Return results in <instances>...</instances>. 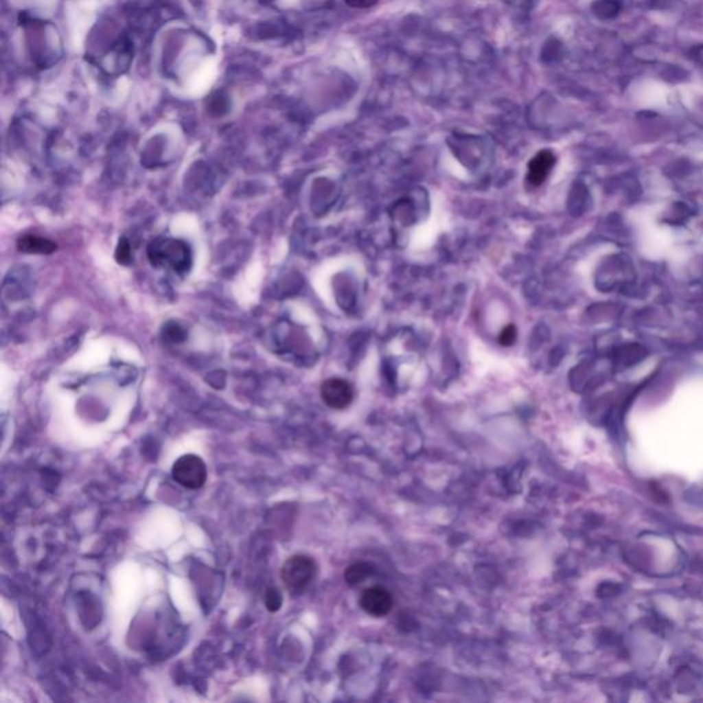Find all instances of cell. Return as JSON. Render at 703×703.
<instances>
[{"label": "cell", "mask_w": 703, "mask_h": 703, "mask_svg": "<svg viewBox=\"0 0 703 703\" xmlns=\"http://www.w3.org/2000/svg\"><path fill=\"white\" fill-rule=\"evenodd\" d=\"M150 261L157 266H172L176 272H185L191 265L188 246L177 239H157L148 247Z\"/></svg>", "instance_id": "7a4b0ae2"}, {"label": "cell", "mask_w": 703, "mask_h": 703, "mask_svg": "<svg viewBox=\"0 0 703 703\" xmlns=\"http://www.w3.org/2000/svg\"><path fill=\"white\" fill-rule=\"evenodd\" d=\"M115 258L119 264H126L130 261V246L125 238L119 239L117 250H115Z\"/></svg>", "instance_id": "7c38bea8"}, {"label": "cell", "mask_w": 703, "mask_h": 703, "mask_svg": "<svg viewBox=\"0 0 703 703\" xmlns=\"http://www.w3.org/2000/svg\"><path fill=\"white\" fill-rule=\"evenodd\" d=\"M555 162H556V158L552 151L542 150V151L537 152L529 161V165H527L526 180L529 181V184L533 187L541 185L546 180L552 168L555 166Z\"/></svg>", "instance_id": "8992f818"}, {"label": "cell", "mask_w": 703, "mask_h": 703, "mask_svg": "<svg viewBox=\"0 0 703 703\" xmlns=\"http://www.w3.org/2000/svg\"><path fill=\"white\" fill-rule=\"evenodd\" d=\"M603 10H606L604 16H611V15L616 14L618 5L614 0H600L597 3V11H603Z\"/></svg>", "instance_id": "4fadbf2b"}, {"label": "cell", "mask_w": 703, "mask_h": 703, "mask_svg": "<svg viewBox=\"0 0 703 703\" xmlns=\"http://www.w3.org/2000/svg\"><path fill=\"white\" fill-rule=\"evenodd\" d=\"M316 575L314 560L303 553L290 556L280 568V578L291 596L302 595Z\"/></svg>", "instance_id": "6da1fadb"}, {"label": "cell", "mask_w": 703, "mask_h": 703, "mask_svg": "<svg viewBox=\"0 0 703 703\" xmlns=\"http://www.w3.org/2000/svg\"><path fill=\"white\" fill-rule=\"evenodd\" d=\"M360 607L371 616H384L393 608V597L390 592L380 586L373 585L362 590L360 596Z\"/></svg>", "instance_id": "277c9868"}, {"label": "cell", "mask_w": 703, "mask_h": 703, "mask_svg": "<svg viewBox=\"0 0 703 703\" xmlns=\"http://www.w3.org/2000/svg\"><path fill=\"white\" fill-rule=\"evenodd\" d=\"M281 601H283V599L277 589H268V592L265 595V606L270 612L277 611L281 607Z\"/></svg>", "instance_id": "9c48e42d"}, {"label": "cell", "mask_w": 703, "mask_h": 703, "mask_svg": "<svg viewBox=\"0 0 703 703\" xmlns=\"http://www.w3.org/2000/svg\"><path fill=\"white\" fill-rule=\"evenodd\" d=\"M373 571H375V568L369 563H365V562L353 563L345 570V581L349 585H357V584L362 582L364 579H367L368 577H371L373 574Z\"/></svg>", "instance_id": "ba28073f"}, {"label": "cell", "mask_w": 703, "mask_h": 703, "mask_svg": "<svg viewBox=\"0 0 703 703\" xmlns=\"http://www.w3.org/2000/svg\"><path fill=\"white\" fill-rule=\"evenodd\" d=\"M379 0H345V3L353 8H360V10H364V8H369V7H373Z\"/></svg>", "instance_id": "5bb4252c"}, {"label": "cell", "mask_w": 703, "mask_h": 703, "mask_svg": "<svg viewBox=\"0 0 703 703\" xmlns=\"http://www.w3.org/2000/svg\"><path fill=\"white\" fill-rule=\"evenodd\" d=\"M516 335H518V332H516V327H515L514 324H508V325H505V327L501 330V332L498 334V342H500V345H503V346H505V347H507V346H511V345L515 342Z\"/></svg>", "instance_id": "8fae6325"}, {"label": "cell", "mask_w": 703, "mask_h": 703, "mask_svg": "<svg viewBox=\"0 0 703 703\" xmlns=\"http://www.w3.org/2000/svg\"><path fill=\"white\" fill-rule=\"evenodd\" d=\"M163 336L172 342H180L185 338L184 331L174 323H169L163 327Z\"/></svg>", "instance_id": "30bf717a"}, {"label": "cell", "mask_w": 703, "mask_h": 703, "mask_svg": "<svg viewBox=\"0 0 703 703\" xmlns=\"http://www.w3.org/2000/svg\"><path fill=\"white\" fill-rule=\"evenodd\" d=\"M353 387L349 382L341 378H330L323 382L320 395L325 405L332 409H343L353 400Z\"/></svg>", "instance_id": "5b68a950"}, {"label": "cell", "mask_w": 703, "mask_h": 703, "mask_svg": "<svg viewBox=\"0 0 703 703\" xmlns=\"http://www.w3.org/2000/svg\"><path fill=\"white\" fill-rule=\"evenodd\" d=\"M172 478L183 487L199 489L207 479V468L199 456L187 453L173 463Z\"/></svg>", "instance_id": "3957f363"}, {"label": "cell", "mask_w": 703, "mask_h": 703, "mask_svg": "<svg viewBox=\"0 0 703 703\" xmlns=\"http://www.w3.org/2000/svg\"><path fill=\"white\" fill-rule=\"evenodd\" d=\"M16 246L19 251L30 254H49L56 249V244L52 240L33 233L21 235L16 240Z\"/></svg>", "instance_id": "52a82bcc"}]
</instances>
